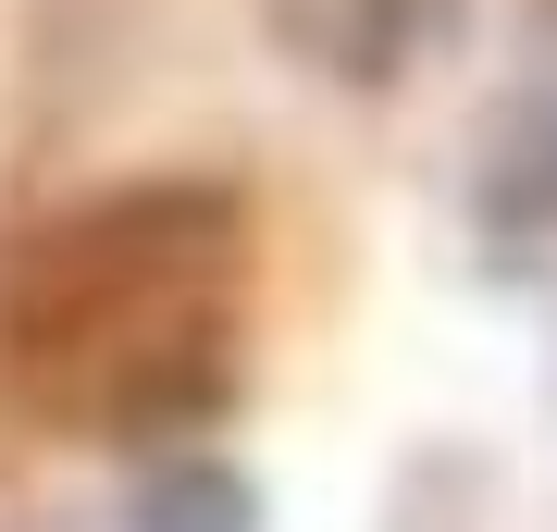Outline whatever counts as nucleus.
Masks as SVG:
<instances>
[{"mask_svg": "<svg viewBox=\"0 0 557 532\" xmlns=\"http://www.w3.org/2000/svg\"><path fill=\"white\" fill-rule=\"evenodd\" d=\"M446 25H458V0H285V38H298L322 75H347V87L409 75Z\"/></svg>", "mask_w": 557, "mask_h": 532, "instance_id": "nucleus-1", "label": "nucleus"}, {"mask_svg": "<svg viewBox=\"0 0 557 532\" xmlns=\"http://www.w3.org/2000/svg\"><path fill=\"white\" fill-rule=\"evenodd\" d=\"M483 223H496V248H545L557 236V99L545 112H508L496 161H483Z\"/></svg>", "mask_w": 557, "mask_h": 532, "instance_id": "nucleus-2", "label": "nucleus"}, {"mask_svg": "<svg viewBox=\"0 0 557 532\" xmlns=\"http://www.w3.org/2000/svg\"><path fill=\"white\" fill-rule=\"evenodd\" d=\"M137 532H260V495L223 458H174V471L137 483Z\"/></svg>", "mask_w": 557, "mask_h": 532, "instance_id": "nucleus-3", "label": "nucleus"}]
</instances>
